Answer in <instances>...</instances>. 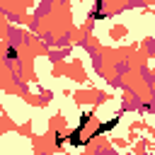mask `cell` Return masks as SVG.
<instances>
[{"mask_svg":"<svg viewBox=\"0 0 155 155\" xmlns=\"http://www.w3.org/2000/svg\"><path fill=\"white\" fill-rule=\"evenodd\" d=\"M7 58H17V48H7Z\"/></svg>","mask_w":155,"mask_h":155,"instance_id":"6da1fadb","label":"cell"}]
</instances>
